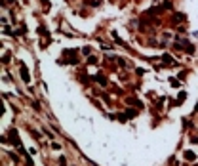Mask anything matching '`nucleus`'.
<instances>
[{
	"mask_svg": "<svg viewBox=\"0 0 198 166\" xmlns=\"http://www.w3.org/2000/svg\"><path fill=\"white\" fill-rule=\"evenodd\" d=\"M21 78L25 80L27 84L31 82V75H29V71H27V67H25V63H21Z\"/></svg>",
	"mask_w": 198,
	"mask_h": 166,
	"instance_id": "nucleus-1",
	"label": "nucleus"
},
{
	"mask_svg": "<svg viewBox=\"0 0 198 166\" xmlns=\"http://www.w3.org/2000/svg\"><path fill=\"white\" fill-rule=\"evenodd\" d=\"M71 54H76V50H74V52H72V50H67V52H65V55H71ZM63 61H69V63H76V61H78V59H76V57H67V59H63Z\"/></svg>",
	"mask_w": 198,
	"mask_h": 166,
	"instance_id": "nucleus-2",
	"label": "nucleus"
},
{
	"mask_svg": "<svg viewBox=\"0 0 198 166\" xmlns=\"http://www.w3.org/2000/svg\"><path fill=\"white\" fill-rule=\"evenodd\" d=\"M126 115H128V119H133V116H135V111H133V109H128Z\"/></svg>",
	"mask_w": 198,
	"mask_h": 166,
	"instance_id": "nucleus-3",
	"label": "nucleus"
},
{
	"mask_svg": "<svg viewBox=\"0 0 198 166\" xmlns=\"http://www.w3.org/2000/svg\"><path fill=\"white\" fill-rule=\"evenodd\" d=\"M185 159H194V153H192V151H187V153H185Z\"/></svg>",
	"mask_w": 198,
	"mask_h": 166,
	"instance_id": "nucleus-4",
	"label": "nucleus"
},
{
	"mask_svg": "<svg viewBox=\"0 0 198 166\" xmlns=\"http://www.w3.org/2000/svg\"><path fill=\"white\" fill-rule=\"evenodd\" d=\"M59 164H61V166H67V162H65V159H63V157L59 159Z\"/></svg>",
	"mask_w": 198,
	"mask_h": 166,
	"instance_id": "nucleus-5",
	"label": "nucleus"
}]
</instances>
